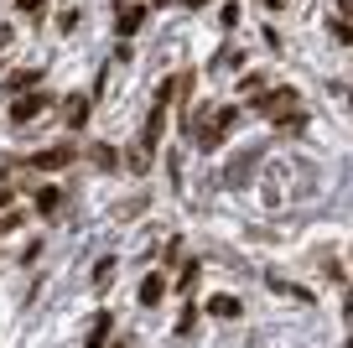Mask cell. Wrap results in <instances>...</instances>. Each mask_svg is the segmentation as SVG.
Instances as JSON below:
<instances>
[{"instance_id":"1","label":"cell","mask_w":353,"mask_h":348,"mask_svg":"<svg viewBox=\"0 0 353 348\" xmlns=\"http://www.w3.org/2000/svg\"><path fill=\"white\" fill-rule=\"evenodd\" d=\"M254 109H260L265 120H276V125H296L301 94H296V88H270V94H260V99H254Z\"/></svg>"},{"instance_id":"2","label":"cell","mask_w":353,"mask_h":348,"mask_svg":"<svg viewBox=\"0 0 353 348\" xmlns=\"http://www.w3.org/2000/svg\"><path fill=\"white\" fill-rule=\"evenodd\" d=\"M229 125H234V109H219V115H208V125H203V135H198V146L203 151H213V146L229 135Z\"/></svg>"},{"instance_id":"3","label":"cell","mask_w":353,"mask_h":348,"mask_svg":"<svg viewBox=\"0 0 353 348\" xmlns=\"http://www.w3.org/2000/svg\"><path fill=\"white\" fill-rule=\"evenodd\" d=\"M47 99H52V94H26V99H16V104H11V120H32V115H42Z\"/></svg>"},{"instance_id":"4","label":"cell","mask_w":353,"mask_h":348,"mask_svg":"<svg viewBox=\"0 0 353 348\" xmlns=\"http://www.w3.org/2000/svg\"><path fill=\"white\" fill-rule=\"evenodd\" d=\"M161 296H166V281H161V276H145V281H141V302H145V307H156Z\"/></svg>"},{"instance_id":"5","label":"cell","mask_w":353,"mask_h":348,"mask_svg":"<svg viewBox=\"0 0 353 348\" xmlns=\"http://www.w3.org/2000/svg\"><path fill=\"white\" fill-rule=\"evenodd\" d=\"M32 162L52 172V166H68V162H73V151H68V146H57V151H42V156H32Z\"/></svg>"},{"instance_id":"6","label":"cell","mask_w":353,"mask_h":348,"mask_svg":"<svg viewBox=\"0 0 353 348\" xmlns=\"http://www.w3.org/2000/svg\"><path fill=\"white\" fill-rule=\"evenodd\" d=\"M141 21H145V6H135V11H120V37H130Z\"/></svg>"},{"instance_id":"7","label":"cell","mask_w":353,"mask_h":348,"mask_svg":"<svg viewBox=\"0 0 353 348\" xmlns=\"http://www.w3.org/2000/svg\"><path fill=\"white\" fill-rule=\"evenodd\" d=\"M57 203H63L57 187H42V193H37V208H42V213H57Z\"/></svg>"},{"instance_id":"8","label":"cell","mask_w":353,"mask_h":348,"mask_svg":"<svg viewBox=\"0 0 353 348\" xmlns=\"http://www.w3.org/2000/svg\"><path fill=\"white\" fill-rule=\"evenodd\" d=\"M83 115H88V99H73V104H68V125L78 130V125H83Z\"/></svg>"},{"instance_id":"9","label":"cell","mask_w":353,"mask_h":348,"mask_svg":"<svg viewBox=\"0 0 353 348\" xmlns=\"http://www.w3.org/2000/svg\"><path fill=\"white\" fill-rule=\"evenodd\" d=\"M213 312H219V317H234V312H239V302H229V296L219 302V296H213Z\"/></svg>"},{"instance_id":"10","label":"cell","mask_w":353,"mask_h":348,"mask_svg":"<svg viewBox=\"0 0 353 348\" xmlns=\"http://www.w3.org/2000/svg\"><path fill=\"white\" fill-rule=\"evenodd\" d=\"M16 6H21L26 16H42V6H47V0H16Z\"/></svg>"},{"instance_id":"11","label":"cell","mask_w":353,"mask_h":348,"mask_svg":"<svg viewBox=\"0 0 353 348\" xmlns=\"http://www.w3.org/2000/svg\"><path fill=\"white\" fill-rule=\"evenodd\" d=\"M11 224H16V213H11V218H6V213H0V234H6V229H11Z\"/></svg>"},{"instance_id":"12","label":"cell","mask_w":353,"mask_h":348,"mask_svg":"<svg viewBox=\"0 0 353 348\" xmlns=\"http://www.w3.org/2000/svg\"><path fill=\"white\" fill-rule=\"evenodd\" d=\"M265 6H270V11H281V6H286V0H265Z\"/></svg>"},{"instance_id":"13","label":"cell","mask_w":353,"mask_h":348,"mask_svg":"<svg viewBox=\"0 0 353 348\" xmlns=\"http://www.w3.org/2000/svg\"><path fill=\"white\" fill-rule=\"evenodd\" d=\"M6 203H11V193H0V208H6Z\"/></svg>"},{"instance_id":"14","label":"cell","mask_w":353,"mask_h":348,"mask_svg":"<svg viewBox=\"0 0 353 348\" xmlns=\"http://www.w3.org/2000/svg\"><path fill=\"white\" fill-rule=\"evenodd\" d=\"M188 6H203V0H188Z\"/></svg>"},{"instance_id":"15","label":"cell","mask_w":353,"mask_h":348,"mask_svg":"<svg viewBox=\"0 0 353 348\" xmlns=\"http://www.w3.org/2000/svg\"><path fill=\"white\" fill-rule=\"evenodd\" d=\"M156 6H166V0H156Z\"/></svg>"},{"instance_id":"16","label":"cell","mask_w":353,"mask_h":348,"mask_svg":"<svg viewBox=\"0 0 353 348\" xmlns=\"http://www.w3.org/2000/svg\"><path fill=\"white\" fill-rule=\"evenodd\" d=\"M348 348H353V343H348Z\"/></svg>"}]
</instances>
